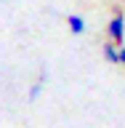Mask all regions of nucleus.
Returning <instances> with one entry per match:
<instances>
[{"mask_svg":"<svg viewBox=\"0 0 125 128\" xmlns=\"http://www.w3.org/2000/svg\"><path fill=\"white\" fill-rule=\"evenodd\" d=\"M107 35H109V40L115 43V46H125V14L123 11H117V14L109 19Z\"/></svg>","mask_w":125,"mask_h":128,"instance_id":"1","label":"nucleus"},{"mask_svg":"<svg viewBox=\"0 0 125 128\" xmlns=\"http://www.w3.org/2000/svg\"><path fill=\"white\" fill-rule=\"evenodd\" d=\"M67 27H69V32H72V35H85V30H88L85 19H83V16H77V14L67 16Z\"/></svg>","mask_w":125,"mask_h":128,"instance_id":"2","label":"nucleus"},{"mask_svg":"<svg viewBox=\"0 0 125 128\" xmlns=\"http://www.w3.org/2000/svg\"><path fill=\"white\" fill-rule=\"evenodd\" d=\"M123 6H125V0H123Z\"/></svg>","mask_w":125,"mask_h":128,"instance_id":"6","label":"nucleus"},{"mask_svg":"<svg viewBox=\"0 0 125 128\" xmlns=\"http://www.w3.org/2000/svg\"><path fill=\"white\" fill-rule=\"evenodd\" d=\"M45 72H43V75H40V80L37 83H32V88H29V94H27V99H29V102H35V99H37L40 94H43V86H45Z\"/></svg>","mask_w":125,"mask_h":128,"instance_id":"4","label":"nucleus"},{"mask_svg":"<svg viewBox=\"0 0 125 128\" xmlns=\"http://www.w3.org/2000/svg\"><path fill=\"white\" fill-rule=\"evenodd\" d=\"M120 64H125V46H120Z\"/></svg>","mask_w":125,"mask_h":128,"instance_id":"5","label":"nucleus"},{"mask_svg":"<svg viewBox=\"0 0 125 128\" xmlns=\"http://www.w3.org/2000/svg\"><path fill=\"white\" fill-rule=\"evenodd\" d=\"M104 59L109 64H120V46H115V43H104Z\"/></svg>","mask_w":125,"mask_h":128,"instance_id":"3","label":"nucleus"}]
</instances>
